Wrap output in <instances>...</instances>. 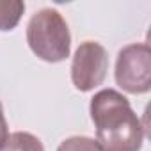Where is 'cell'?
I'll use <instances>...</instances> for the list:
<instances>
[{
  "label": "cell",
  "mask_w": 151,
  "mask_h": 151,
  "mask_svg": "<svg viewBox=\"0 0 151 151\" xmlns=\"http://www.w3.org/2000/svg\"><path fill=\"white\" fill-rule=\"evenodd\" d=\"M96 144L101 151H140L144 126L130 101L114 89H103L91 100Z\"/></svg>",
  "instance_id": "obj_1"
},
{
  "label": "cell",
  "mask_w": 151,
  "mask_h": 151,
  "mask_svg": "<svg viewBox=\"0 0 151 151\" xmlns=\"http://www.w3.org/2000/svg\"><path fill=\"white\" fill-rule=\"evenodd\" d=\"M27 43L45 62H60L69 57L71 34L66 20L55 9H41L27 25Z\"/></svg>",
  "instance_id": "obj_2"
},
{
  "label": "cell",
  "mask_w": 151,
  "mask_h": 151,
  "mask_svg": "<svg viewBox=\"0 0 151 151\" xmlns=\"http://www.w3.org/2000/svg\"><path fill=\"white\" fill-rule=\"evenodd\" d=\"M116 82L130 94H144L151 89V50L146 43L128 45L117 53Z\"/></svg>",
  "instance_id": "obj_3"
},
{
  "label": "cell",
  "mask_w": 151,
  "mask_h": 151,
  "mask_svg": "<svg viewBox=\"0 0 151 151\" xmlns=\"http://www.w3.org/2000/svg\"><path fill=\"white\" fill-rule=\"evenodd\" d=\"M109 69L107 50L96 41H84L73 55L71 80L73 86L82 93L93 91L101 86Z\"/></svg>",
  "instance_id": "obj_4"
},
{
  "label": "cell",
  "mask_w": 151,
  "mask_h": 151,
  "mask_svg": "<svg viewBox=\"0 0 151 151\" xmlns=\"http://www.w3.org/2000/svg\"><path fill=\"white\" fill-rule=\"evenodd\" d=\"M25 13V4L18 0H0V32L13 30Z\"/></svg>",
  "instance_id": "obj_5"
},
{
  "label": "cell",
  "mask_w": 151,
  "mask_h": 151,
  "mask_svg": "<svg viewBox=\"0 0 151 151\" xmlns=\"http://www.w3.org/2000/svg\"><path fill=\"white\" fill-rule=\"evenodd\" d=\"M0 151H45V147L36 135L27 132H16L7 137Z\"/></svg>",
  "instance_id": "obj_6"
},
{
  "label": "cell",
  "mask_w": 151,
  "mask_h": 151,
  "mask_svg": "<svg viewBox=\"0 0 151 151\" xmlns=\"http://www.w3.org/2000/svg\"><path fill=\"white\" fill-rule=\"evenodd\" d=\"M57 151H101V149L94 139L77 135V137H69V139L62 140L60 146L57 147Z\"/></svg>",
  "instance_id": "obj_7"
},
{
  "label": "cell",
  "mask_w": 151,
  "mask_h": 151,
  "mask_svg": "<svg viewBox=\"0 0 151 151\" xmlns=\"http://www.w3.org/2000/svg\"><path fill=\"white\" fill-rule=\"evenodd\" d=\"M7 137H9V128H7V121H6V116H4L2 103H0V149L6 144Z\"/></svg>",
  "instance_id": "obj_8"
}]
</instances>
